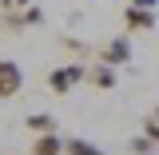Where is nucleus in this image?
Returning a JSON list of instances; mask_svg holds the SVG:
<instances>
[{"mask_svg":"<svg viewBox=\"0 0 159 155\" xmlns=\"http://www.w3.org/2000/svg\"><path fill=\"white\" fill-rule=\"evenodd\" d=\"M88 80V68L84 64H60V68H52L48 72V88L56 92V96H68L72 88H80Z\"/></svg>","mask_w":159,"mask_h":155,"instance_id":"f257e3e1","label":"nucleus"},{"mask_svg":"<svg viewBox=\"0 0 159 155\" xmlns=\"http://www.w3.org/2000/svg\"><path fill=\"white\" fill-rule=\"evenodd\" d=\"M24 88V72L16 60H0V99H12Z\"/></svg>","mask_w":159,"mask_h":155,"instance_id":"f03ea898","label":"nucleus"},{"mask_svg":"<svg viewBox=\"0 0 159 155\" xmlns=\"http://www.w3.org/2000/svg\"><path fill=\"white\" fill-rule=\"evenodd\" d=\"M127 60H131V40H123V36H116L111 44L99 48V64H107V68H119Z\"/></svg>","mask_w":159,"mask_h":155,"instance_id":"7ed1b4c3","label":"nucleus"},{"mask_svg":"<svg viewBox=\"0 0 159 155\" xmlns=\"http://www.w3.org/2000/svg\"><path fill=\"white\" fill-rule=\"evenodd\" d=\"M40 20H44V12H40L36 4H28V8H24V12H4V28H8V32H20V28H32V24H40Z\"/></svg>","mask_w":159,"mask_h":155,"instance_id":"20e7f679","label":"nucleus"},{"mask_svg":"<svg viewBox=\"0 0 159 155\" xmlns=\"http://www.w3.org/2000/svg\"><path fill=\"white\" fill-rule=\"evenodd\" d=\"M123 24L131 32H147V28H155V12L151 8H123Z\"/></svg>","mask_w":159,"mask_h":155,"instance_id":"39448f33","label":"nucleus"},{"mask_svg":"<svg viewBox=\"0 0 159 155\" xmlns=\"http://www.w3.org/2000/svg\"><path fill=\"white\" fill-rule=\"evenodd\" d=\"M116 68H107V64H96V68H88V84H96L99 92H111L116 88Z\"/></svg>","mask_w":159,"mask_h":155,"instance_id":"423d86ee","label":"nucleus"},{"mask_svg":"<svg viewBox=\"0 0 159 155\" xmlns=\"http://www.w3.org/2000/svg\"><path fill=\"white\" fill-rule=\"evenodd\" d=\"M64 155H107V151L84 135H72V139H64Z\"/></svg>","mask_w":159,"mask_h":155,"instance_id":"0eeeda50","label":"nucleus"},{"mask_svg":"<svg viewBox=\"0 0 159 155\" xmlns=\"http://www.w3.org/2000/svg\"><path fill=\"white\" fill-rule=\"evenodd\" d=\"M28 155H64V139H60L56 131H52V135H36Z\"/></svg>","mask_w":159,"mask_h":155,"instance_id":"6e6552de","label":"nucleus"},{"mask_svg":"<svg viewBox=\"0 0 159 155\" xmlns=\"http://www.w3.org/2000/svg\"><path fill=\"white\" fill-rule=\"evenodd\" d=\"M24 123H28V131H36V135H52V131H56V116H48V112H32Z\"/></svg>","mask_w":159,"mask_h":155,"instance_id":"1a4fd4ad","label":"nucleus"},{"mask_svg":"<svg viewBox=\"0 0 159 155\" xmlns=\"http://www.w3.org/2000/svg\"><path fill=\"white\" fill-rule=\"evenodd\" d=\"M143 135L151 139V143H159V103L147 112V116H143Z\"/></svg>","mask_w":159,"mask_h":155,"instance_id":"9d476101","label":"nucleus"},{"mask_svg":"<svg viewBox=\"0 0 159 155\" xmlns=\"http://www.w3.org/2000/svg\"><path fill=\"white\" fill-rule=\"evenodd\" d=\"M131 151H139V155L151 151V139H147V135H143V139H131Z\"/></svg>","mask_w":159,"mask_h":155,"instance_id":"9b49d317","label":"nucleus"},{"mask_svg":"<svg viewBox=\"0 0 159 155\" xmlns=\"http://www.w3.org/2000/svg\"><path fill=\"white\" fill-rule=\"evenodd\" d=\"M159 0H131V8H155Z\"/></svg>","mask_w":159,"mask_h":155,"instance_id":"f8f14e48","label":"nucleus"}]
</instances>
